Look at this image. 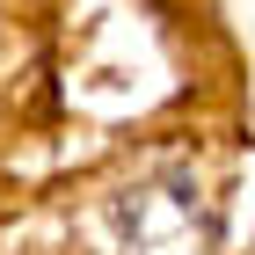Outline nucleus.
Returning a JSON list of instances; mask_svg holds the SVG:
<instances>
[{
  "mask_svg": "<svg viewBox=\"0 0 255 255\" xmlns=\"http://www.w3.org/2000/svg\"><path fill=\"white\" fill-rule=\"evenodd\" d=\"M102 248L110 255H212L219 219L197 168L160 160V168L131 175L124 190H110L102 197Z\"/></svg>",
  "mask_w": 255,
  "mask_h": 255,
  "instance_id": "f257e3e1",
  "label": "nucleus"
}]
</instances>
